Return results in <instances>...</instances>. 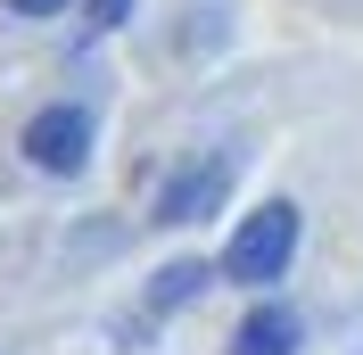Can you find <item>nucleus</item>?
Here are the masks:
<instances>
[{"mask_svg": "<svg viewBox=\"0 0 363 355\" xmlns=\"http://www.w3.org/2000/svg\"><path fill=\"white\" fill-rule=\"evenodd\" d=\"M289 256H297V207L264 199L256 215H240V231H231V248H223V273L248 281V289H264V281L289 273Z\"/></svg>", "mask_w": 363, "mask_h": 355, "instance_id": "f257e3e1", "label": "nucleus"}, {"mask_svg": "<svg viewBox=\"0 0 363 355\" xmlns=\"http://www.w3.org/2000/svg\"><path fill=\"white\" fill-rule=\"evenodd\" d=\"M25 157L42 174H83L91 165V108H42L25 124Z\"/></svg>", "mask_w": 363, "mask_h": 355, "instance_id": "f03ea898", "label": "nucleus"}, {"mask_svg": "<svg viewBox=\"0 0 363 355\" xmlns=\"http://www.w3.org/2000/svg\"><path fill=\"white\" fill-rule=\"evenodd\" d=\"M223 190H231V157H199L190 174H174V182H165L157 223H206L215 207H223Z\"/></svg>", "mask_w": 363, "mask_h": 355, "instance_id": "7ed1b4c3", "label": "nucleus"}, {"mask_svg": "<svg viewBox=\"0 0 363 355\" xmlns=\"http://www.w3.org/2000/svg\"><path fill=\"white\" fill-rule=\"evenodd\" d=\"M231 355H297V314L289 306H256L231 339Z\"/></svg>", "mask_w": 363, "mask_h": 355, "instance_id": "20e7f679", "label": "nucleus"}, {"mask_svg": "<svg viewBox=\"0 0 363 355\" xmlns=\"http://www.w3.org/2000/svg\"><path fill=\"white\" fill-rule=\"evenodd\" d=\"M206 289V265H165L157 273V289H149V297H157V306H190V297H199Z\"/></svg>", "mask_w": 363, "mask_h": 355, "instance_id": "39448f33", "label": "nucleus"}, {"mask_svg": "<svg viewBox=\"0 0 363 355\" xmlns=\"http://www.w3.org/2000/svg\"><path fill=\"white\" fill-rule=\"evenodd\" d=\"M124 17H133V0H83V25H91V33H116Z\"/></svg>", "mask_w": 363, "mask_h": 355, "instance_id": "423d86ee", "label": "nucleus"}, {"mask_svg": "<svg viewBox=\"0 0 363 355\" xmlns=\"http://www.w3.org/2000/svg\"><path fill=\"white\" fill-rule=\"evenodd\" d=\"M9 9H17V17H58L67 0H9Z\"/></svg>", "mask_w": 363, "mask_h": 355, "instance_id": "0eeeda50", "label": "nucleus"}]
</instances>
